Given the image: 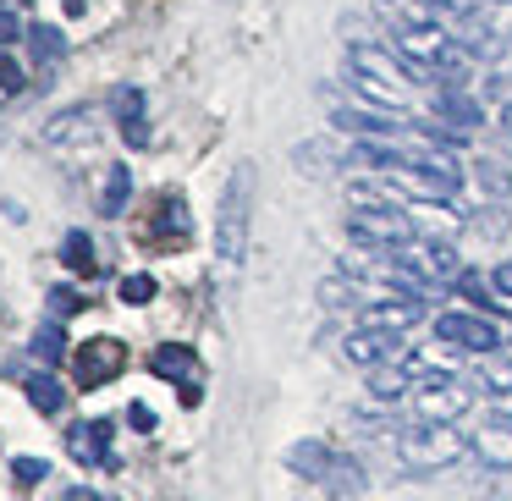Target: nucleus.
<instances>
[{
	"label": "nucleus",
	"instance_id": "39448f33",
	"mask_svg": "<svg viewBox=\"0 0 512 501\" xmlns=\"http://www.w3.org/2000/svg\"><path fill=\"white\" fill-rule=\"evenodd\" d=\"M122 369H127V342H116V336H94V342L78 347V380L89 391L111 386Z\"/></svg>",
	"mask_w": 512,
	"mask_h": 501
},
{
	"label": "nucleus",
	"instance_id": "9d476101",
	"mask_svg": "<svg viewBox=\"0 0 512 501\" xmlns=\"http://www.w3.org/2000/svg\"><path fill=\"white\" fill-rule=\"evenodd\" d=\"M67 452L89 468H116V452H111V424L105 419H89L78 430H67Z\"/></svg>",
	"mask_w": 512,
	"mask_h": 501
},
{
	"label": "nucleus",
	"instance_id": "72a5a7b5",
	"mask_svg": "<svg viewBox=\"0 0 512 501\" xmlns=\"http://www.w3.org/2000/svg\"><path fill=\"white\" fill-rule=\"evenodd\" d=\"M463 292L479 303V309H490V298H485V287H479V276H463Z\"/></svg>",
	"mask_w": 512,
	"mask_h": 501
},
{
	"label": "nucleus",
	"instance_id": "6ab92c4d",
	"mask_svg": "<svg viewBox=\"0 0 512 501\" xmlns=\"http://www.w3.org/2000/svg\"><path fill=\"white\" fill-rule=\"evenodd\" d=\"M28 45H34L39 67H61V61H67V39H61V28H50V23L28 28Z\"/></svg>",
	"mask_w": 512,
	"mask_h": 501
},
{
	"label": "nucleus",
	"instance_id": "393cba45",
	"mask_svg": "<svg viewBox=\"0 0 512 501\" xmlns=\"http://www.w3.org/2000/svg\"><path fill=\"white\" fill-rule=\"evenodd\" d=\"M155 292H160V281L149 276V270H138V276H122V287H116V298H122V303H133V309H138V303H149Z\"/></svg>",
	"mask_w": 512,
	"mask_h": 501
},
{
	"label": "nucleus",
	"instance_id": "f03ea898",
	"mask_svg": "<svg viewBox=\"0 0 512 501\" xmlns=\"http://www.w3.org/2000/svg\"><path fill=\"white\" fill-rule=\"evenodd\" d=\"M248 210H254V166H232L226 177V193H221V259L237 265L248 248Z\"/></svg>",
	"mask_w": 512,
	"mask_h": 501
},
{
	"label": "nucleus",
	"instance_id": "c85d7f7f",
	"mask_svg": "<svg viewBox=\"0 0 512 501\" xmlns=\"http://www.w3.org/2000/svg\"><path fill=\"white\" fill-rule=\"evenodd\" d=\"M12 474L23 479V485H39V479L50 474V463H39V457H17V463H12Z\"/></svg>",
	"mask_w": 512,
	"mask_h": 501
},
{
	"label": "nucleus",
	"instance_id": "4468645a",
	"mask_svg": "<svg viewBox=\"0 0 512 501\" xmlns=\"http://www.w3.org/2000/svg\"><path fill=\"white\" fill-rule=\"evenodd\" d=\"M287 463H292V474H303V479H314V485H325L331 479V463H336V452L325 441H298L287 452Z\"/></svg>",
	"mask_w": 512,
	"mask_h": 501
},
{
	"label": "nucleus",
	"instance_id": "f704fd0d",
	"mask_svg": "<svg viewBox=\"0 0 512 501\" xmlns=\"http://www.w3.org/2000/svg\"><path fill=\"white\" fill-rule=\"evenodd\" d=\"M67 501H116V496H94L89 485H72V490H67Z\"/></svg>",
	"mask_w": 512,
	"mask_h": 501
},
{
	"label": "nucleus",
	"instance_id": "412c9836",
	"mask_svg": "<svg viewBox=\"0 0 512 501\" xmlns=\"http://www.w3.org/2000/svg\"><path fill=\"white\" fill-rule=\"evenodd\" d=\"M28 353L39 358V364H61V358H67V331H61V320H50V325H39L34 331V342H28Z\"/></svg>",
	"mask_w": 512,
	"mask_h": 501
},
{
	"label": "nucleus",
	"instance_id": "a878e982",
	"mask_svg": "<svg viewBox=\"0 0 512 501\" xmlns=\"http://www.w3.org/2000/svg\"><path fill=\"white\" fill-rule=\"evenodd\" d=\"M474 177H479V188H490V193H512V177L496 166V160H479Z\"/></svg>",
	"mask_w": 512,
	"mask_h": 501
},
{
	"label": "nucleus",
	"instance_id": "cd10ccee",
	"mask_svg": "<svg viewBox=\"0 0 512 501\" xmlns=\"http://www.w3.org/2000/svg\"><path fill=\"white\" fill-rule=\"evenodd\" d=\"M320 298H325V309H342V303H353V298H358V287H347V281H325Z\"/></svg>",
	"mask_w": 512,
	"mask_h": 501
},
{
	"label": "nucleus",
	"instance_id": "7c9ffc66",
	"mask_svg": "<svg viewBox=\"0 0 512 501\" xmlns=\"http://www.w3.org/2000/svg\"><path fill=\"white\" fill-rule=\"evenodd\" d=\"M17 39H23V23H17V12H12V6H0V50H6V45H17Z\"/></svg>",
	"mask_w": 512,
	"mask_h": 501
},
{
	"label": "nucleus",
	"instance_id": "423d86ee",
	"mask_svg": "<svg viewBox=\"0 0 512 501\" xmlns=\"http://www.w3.org/2000/svg\"><path fill=\"white\" fill-rule=\"evenodd\" d=\"M435 342L463 347V353H496V325L485 314H435Z\"/></svg>",
	"mask_w": 512,
	"mask_h": 501
},
{
	"label": "nucleus",
	"instance_id": "2eb2a0df",
	"mask_svg": "<svg viewBox=\"0 0 512 501\" xmlns=\"http://www.w3.org/2000/svg\"><path fill=\"white\" fill-rule=\"evenodd\" d=\"M474 386H485L490 397H512V358L501 353H479V375H474Z\"/></svg>",
	"mask_w": 512,
	"mask_h": 501
},
{
	"label": "nucleus",
	"instance_id": "a211bd4d",
	"mask_svg": "<svg viewBox=\"0 0 512 501\" xmlns=\"http://www.w3.org/2000/svg\"><path fill=\"white\" fill-rule=\"evenodd\" d=\"M347 89H353V94H364L369 105H386V111H397V105H408V89H391V83H380V78H364V72H353V67H347Z\"/></svg>",
	"mask_w": 512,
	"mask_h": 501
},
{
	"label": "nucleus",
	"instance_id": "f257e3e1",
	"mask_svg": "<svg viewBox=\"0 0 512 501\" xmlns=\"http://www.w3.org/2000/svg\"><path fill=\"white\" fill-rule=\"evenodd\" d=\"M463 452H468V441L452 430V424H430V419H419L413 430H402V435H397V457H402L408 468H419V474L452 468Z\"/></svg>",
	"mask_w": 512,
	"mask_h": 501
},
{
	"label": "nucleus",
	"instance_id": "1a4fd4ad",
	"mask_svg": "<svg viewBox=\"0 0 512 501\" xmlns=\"http://www.w3.org/2000/svg\"><path fill=\"white\" fill-rule=\"evenodd\" d=\"M424 320V298H375L364 309V320L358 325H369V331H391V336H402V331H413V325Z\"/></svg>",
	"mask_w": 512,
	"mask_h": 501
},
{
	"label": "nucleus",
	"instance_id": "f8f14e48",
	"mask_svg": "<svg viewBox=\"0 0 512 501\" xmlns=\"http://www.w3.org/2000/svg\"><path fill=\"white\" fill-rule=\"evenodd\" d=\"M149 364H155V375H160V380H177V386H199V353H193V347H182V342H160Z\"/></svg>",
	"mask_w": 512,
	"mask_h": 501
},
{
	"label": "nucleus",
	"instance_id": "4be33fe9",
	"mask_svg": "<svg viewBox=\"0 0 512 501\" xmlns=\"http://www.w3.org/2000/svg\"><path fill=\"white\" fill-rule=\"evenodd\" d=\"M61 259H67V270H72V276H94V270H100V259H94L89 232H67V243H61Z\"/></svg>",
	"mask_w": 512,
	"mask_h": 501
},
{
	"label": "nucleus",
	"instance_id": "dca6fc26",
	"mask_svg": "<svg viewBox=\"0 0 512 501\" xmlns=\"http://www.w3.org/2000/svg\"><path fill=\"white\" fill-rule=\"evenodd\" d=\"M408 391H413L408 364H380L375 375H369V397H375V402H402Z\"/></svg>",
	"mask_w": 512,
	"mask_h": 501
},
{
	"label": "nucleus",
	"instance_id": "9b49d317",
	"mask_svg": "<svg viewBox=\"0 0 512 501\" xmlns=\"http://www.w3.org/2000/svg\"><path fill=\"white\" fill-rule=\"evenodd\" d=\"M479 452V463L496 468V474H512V424L507 419H490L485 430H474V441H468Z\"/></svg>",
	"mask_w": 512,
	"mask_h": 501
},
{
	"label": "nucleus",
	"instance_id": "7ed1b4c3",
	"mask_svg": "<svg viewBox=\"0 0 512 501\" xmlns=\"http://www.w3.org/2000/svg\"><path fill=\"white\" fill-rule=\"evenodd\" d=\"M347 232H353L369 254H391V248H408L413 237H419L408 215L391 210V204H358V210L347 215Z\"/></svg>",
	"mask_w": 512,
	"mask_h": 501
},
{
	"label": "nucleus",
	"instance_id": "2f4dec72",
	"mask_svg": "<svg viewBox=\"0 0 512 501\" xmlns=\"http://www.w3.org/2000/svg\"><path fill=\"white\" fill-rule=\"evenodd\" d=\"M127 424H133V430H155V408H149V402H133V408H127Z\"/></svg>",
	"mask_w": 512,
	"mask_h": 501
},
{
	"label": "nucleus",
	"instance_id": "20e7f679",
	"mask_svg": "<svg viewBox=\"0 0 512 501\" xmlns=\"http://www.w3.org/2000/svg\"><path fill=\"white\" fill-rule=\"evenodd\" d=\"M413 408L430 424H457L474 408V386L463 375H419L413 380Z\"/></svg>",
	"mask_w": 512,
	"mask_h": 501
},
{
	"label": "nucleus",
	"instance_id": "4c0bfd02",
	"mask_svg": "<svg viewBox=\"0 0 512 501\" xmlns=\"http://www.w3.org/2000/svg\"><path fill=\"white\" fill-rule=\"evenodd\" d=\"M0 6H12V0H0Z\"/></svg>",
	"mask_w": 512,
	"mask_h": 501
},
{
	"label": "nucleus",
	"instance_id": "f3484780",
	"mask_svg": "<svg viewBox=\"0 0 512 501\" xmlns=\"http://www.w3.org/2000/svg\"><path fill=\"white\" fill-rule=\"evenodd\" d=\"M23 386H28V402H34L39 413H61V408H67V386H61V380L50 375V369H39V375H28Z\"/></svg>",
	"mask_w": 512,
	"mask_h": 501
},
{
	"label": "nucleus",
	"instance_id": "5701e85b",
	"mask_svg": "<svg viewBox=\"0 0 512 501\" xmlns=\"http://www.w3.org/2000/svg\"><path fill=\"white\" fill-rule=\"evenodd\" d=\"M325 485L342 490V496H358V490H364V468H358L353 457H336V463H331V479H325Z\"/></svg>",
	"mask_w": 512,
	"mask_h": 501
},
{
	"label": "nucleus",
	"instance_id": "e433bc0d",
	"mask_svg": "<svg viewBox=\"0 0 512 501\" xmlns=\"http://www.w3.org/2000/svg\"><path fill=\"white\" fill-rule=\"evenodd\" d=\"M61 6H67V12H72V17H78V12H83V0H61Z\"/></svg>",
	"mask_w": 512,
	"mask_h": 501
},
{
	"label": "nucleus",
	"instance_id": "473e14b6",
	"mask_svg": "<svg viewBox=\"0 0 512 501\" xmlns=\"http://www.w3.org/2000/svg\"><path fill=\"white\" fill-rule=\"evenodd\" d=\"M490 287H496L501 298H512V259H501V265L490 270Z\"/></svg>",
	"mask_w": 512,
	"mask_h": 501
},
{
	"label": "nucleus",
	"instance_id": "c9c22d12",
	"mask_svg": "<svg viewBox=\"0 0 512 501\" xmlns=\"http://www.w3.org/2000/svg\"><path fill=\"white\" fill-rule=\"evenodd\" d=\"M501 133H512V100L501 105Z\"/></svg>",
	"mask_w": 512,
	"mask_h": 501
},
{
	"label": "nucleus",
	"instance_id": "6e6552de",
	"mask_svg": "<svg viewBox=\"0 0 512 501\" xmlns=\"http://www.w3.org/2000/svg\"><path fill=\"white\" fill-rule=\"evenodd\" d=\"M347 67L364 72V78L391 83V89H408V83H419L408 61H402L397 50H386V45H353V50H347Z\"/></svg>",
	"mask_w": 512,
	"mask_h": 501
},
{
	"label": "nucleus",
	"instance_id": "aec40b11",
	"mask_svg": "<svg viewBox=\"0 0 512 501\" xmlns=\"http://www.w3.org/2000/svg\"><path fill=\"white\" fill-rule=\"evenodd\" d=\"M127 199H133V166H111L105 171V193H100V210L105 215H122Z\"/></svg>",
	"mask_w": 512,
	"mask_h": 501
},
{
	"label": "nucleus",
	"instance_id": "ddd939ff",
	"mask_svg": "<svg viewBox=\"0 0 512 501\" xmlns=\"http://www.w3.org/2000/svg\"><path fill=\"white\" fill-rule=\"evenodd\" d=\"M111 111H116V122H122V138H127V144H149V127H144V94H138L133 83L111 89Z\"/></svg>",
	"mask_w": 512,
	"mask_h": 501
},
{
	"label": "nucleus",
	"instance_id": "bb28decb",
	"mask_svg": "<svg viewBox=\"0 0 512 501\" xmlns=\"http://www.w3.org/2000/svg\"><path fill=\"white\" fill-rule=\"evenodd\" d=\"M78 309H83L78 287H50V314H56V320H67V314H78Z\"/></svg>",
	"mask_w": 512,
	"mask_h": 501
},
{
	"label": "nucleus",
	"instance_id": "b1692460",
	"mask_svg": "<svg viewBox=\"0 0 512 501\" xmlns=\"http://www.w3.org/2000/svg\"><path fill=\"white\" fill-rule=\"evenodd\" d=\"M435 111H441L446 116V122H457V127H474L479 122V105L474 100H463V94H441V100H435Z\"/></svg>",
	"mask_w": 512,
	"mask_h": 501
},
{
	"label": "nucleus",
	"instance_id": "0eeeda50",
	"mask_svg": "<svg viewBox=\"0 0 512 501\" xmlns=\"http://www.w3.org/2000/svg\"><path fill=\"white\" fill-rule=\"evenodd\" d=\"M342 353H347V364H358V369H380V364H402V336H391V331H369V325H358V331H347V342H342Z\"/></svg>",
	"mask_w": 512,
	"mask_h": 501
},
{
	"label": "nucleus",
	"instance_id": "c756f323",
	"mask_svg": "<svg viewBox=\"0 0 512 501\" xmlns=\"http://www.w3.org/2000/svg\"><path fill=\"white\" fill-rule=\"evenodd\" d=\"M0 94H23V67L12 56H0Z\"/></svg>",
	"mask_w": 512,
	"mask_h": 501
}]
</instances>
